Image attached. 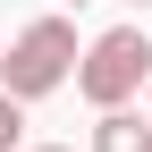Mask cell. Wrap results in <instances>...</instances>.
<instances>
[{
    "mask_svg": "<svg viewBox=\"0 0 152 152\" xmlns=\"http://www.w3.org/2000/svg\"><path fill=\"white\" fill-rule=\"evenodd\" d=\"M76 17H34V26H17V42H9V59H0V93H9L17 110L26 102H42V93H59L68 76H76Z\"/></svg>",
    "mask_w": 152,
    "mask_h": 152,
    "instance_id": "obj_1",
    "label": "cell"
},
{
    "mask_svg": "<svg viewBox=\"0 0 152 152\" xmlns=\"http://www.w3.org/2000/svg\"><path fill=\"white\" fill-rule=\"evenodd\" d=\"M144 76H152V34L144 26H102L76 51V93H85L93 110H135Z\"/></svg>",
    "mask_w": 152,
    "mask_h": 152,
    "instance_id": "obj_2",
    "label": "cell"
},
{
    "mask_svg": "<svg viewBox=\"0 0 152 152\" xmlns=\"http://www.w3.org/2000/svg\"><path fill=\"white\" fill-rule=\"evenodd\" d=\"M93 152H152V118L144 110H102L93 118Z\"/></svg>",
    "mask_w": 152,
    "mask_h": 152,
    "instance_id": "obj_3",
    "label": "cell"
},
{
    "mask_svg": "<svg viewBox=\"0 0 152 152\" xmlns=\"http://www.w3.org/2000/svg\"><path fill=\"white\" fill-rule=\"evenodd\" d=\"M17 135H26V110H17L9 93H0V152H17Z\"/></svg>",
    "mask_w": 152,
    "mask_h": 152,
    "instance_id": "obj_4",
    "label": "cell"
},
{
    "mask_svg": "<svg viewBox=\"0 0 152 152\" xmlns=\"http://www.w3.org/2000/svg\"><path fill=\"white\" fill-rule=\"evenodd\" d=\"M135 102H144V118H152V76H144V93H135Z\"/></svg>",
    "mask_w": 152,
    "mask_h": 152,
    "instance_id": "obj_5",
    "label": "cell"
},
{
    "mask_svg": "<svg viewBox=\"0 0 152 152\" xmlns=\"http://www.w3.org/2000/svg\"><path fill=\"white\" fill-rule=\"evenodd\" d=\"M26 152H76V144H26Z\"/></svg>",
    "mask_w": 152,
    "mask_h": 152,
    "instance_id": "obj_6",
    "label": "cell"
},
{
    "mask_svg": "<svg viewBox=\"0 0 152 152\" xmlns=\"http://www.w3.org/2000/svg\"><path fill=\"white\" fill-rule=\"evenodd\" d=\"M68 9H93V0H68Z\"/></svg>",
    "mask_w": 152,
    "mask_h": 152,
    "instance_id": "obj_7",
    "label": "cell"
},
{
    "mask_svg": "<svg viewBox=\"0 0 152 152\" xmlns=\"http://www.w3.org/2000/svg\"><path fill=\"white\" fill-rule=\"evenodd\" d=\"M135 9H152V0H135Z\"/></svg>",
    "mask_w": 152,
    "mask_h": 152,
    "instance_id": "obj_8",
    "label": "cell"
}]
</instances>
